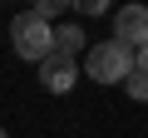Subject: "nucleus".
Wrapping results in <instances>:
<instances>
[{
	"label": "nucleus",
	"instance_id": "nucleus-1",
	"mask_svg": "<svg viewBox=\"0 0 148 138\" xmlns=\"http://www.w3.org/2000/svg\"><path fill=\"white\" fill-rule=\"evenodd\" d=\"M84 74L99 79V84H128L138 74V49H128L119 40H104V44H94L84 54Z\"/></svg>",
	"mask_w": 148,
	"mask_h": 138
},
{
	"label": "nucleus",
	"instance_id": "nucleus-2",
	"mask_svg": "<svg viewBox=\"0 0 148 138\" xmlns=\"http://www.w3.org/2000/svg\"><path fill=\"white\" fill-rule=\"evenodd\" d=\"M10 40H15V54L30 59V64H45V59L54 54V30H49V20H40L35 10H25V15L10 20Z\"/></svg>",
	"mask_w": 148,
	"mask_h": 138
},
{
	"label": "nucleus",
	"instance_id": "nucleus-3",
	"mask_svg": "<svg viewBox=\"0 0 148 138\" xmlns=\"http://www.w3.org/2000/svg\"><path fill=\"white\" fill-rule=\"evenodd\" d=\"M114 40L128 49H143L148 44V5H123L114 15Z\"/></svg>",
	"mask_w": 148,
	"mask_h": 138
},
{
	"label": "nucleus",
	"instance_id": "nucleus-4",
	"mask_svg": "<svg viewBox=\"0 0 148 138\" xmlns=\"http://www.w3.org/2000/svg\"><path fill=\"white\" fill-rule=\"evenodd\" d=\"M40 84H45L49 94H69L74 84H79V64H74L69 54H49V59L40 64Z\"/></svg>",
	"mask_w": 148,
	"mask_h": 138
},
{
	"label": "nucleus",
	"instance_id": "nucleus-5",
	"mask_svg": "<svg viewBox=\"0 0 148 138\" xmlns=\"http://www.w3.org/2000/svg\"><path fill=\"white\" fill-rule=\"evenodd\" d=\"M79 49H84V30H79V25H59V30H54V54H69V59H74Z\"/></svg>",
	"mask_w": 148,
	"mask_h": 138
},
{
	"label": "nucleus",
	"instance_id": "nucleus-6",
	"mask_svg": "<svg viewBox=\"0 0 148 138\" xmlns=\"http://www.w3.org/2000/svg\"><path fill=\"white\" fill-rule=\"evenodd\" d=\"M64 10H69V0H40V5H35L40 20H54V15H64Z\"/></svg>",
	"mask_w": 148,
	"mask_h": 138
},
{
	"label": "nucleus",
	"instance_id": "nucleus-7",
	"mask_svg": "<svg viewBox=\"0 0 148 138\" xmlns=\"http://www.w3.org/2000/svg\"><path fill=\"white\" fill-rule=\"evenodd\" d=\"M123 89H128V94H133L138 104H148V74H133V79H128Z\"/></svg>",
	"mask_w": 148,
	"mask_h": 138
},
{
	"label": "nucleus",
	"instance_id": "nucleus-8",
	"mask_svg": "<svg viewBox=\"0 0 148 138\" xmlns=\"http://www.w3.org/2000/svg\"><path fill=\"white\" fill-rule=\"evenodd\" d=\"M138 74H148V44L138 49Z\"/></svg>",
	"mask_w": 148,
	"mask_h": 138
}]
</instances>
